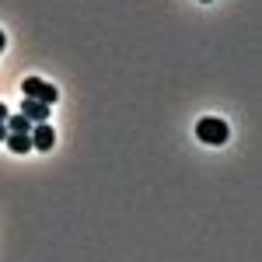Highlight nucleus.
<instances>
[{
	"label": "nucleus",
	"instance_id": "1",
	"mask_svg": "<svg viewBox=\"0 0 262 262\" xmlns=\"http://www.w3.org/2000/svg\"><path fill=\"white\" fill-rule=\"evenodd\" d=\"M21 95H25V98H35V101H46L49 108L60 98V91L49 81H42V77H25V81H21Z\"/></svg>",
	"mask_w": 262,
	"mask_h": 262
},
{
	"label": "nucleus",
	"instance_id": "2",
	"mask_svg": "<svg viewBox=\"0 0 262 262\" xmlns=\"http://www.w3.org/2000/svg\"><path fill=\"white\" fill-rule=\"evenodd\" d=\"M196 137L203 143H210V147H217V143L227 140V122L217 119V116H206V119L196 122Z\"/></svg>",
	"mask_w": 262,
	"mask_h": 262
},
{
	"label": "nucleus",
	"instance_id": "3",
	"mask_svg": "<svg viewBox=\"0 0 262 262\" xmlns=\"http://www.w3.org/2000/svg\"><path fill=\"white\" fill-rule=\"evenodd\" d=\"M28 140H32V150H53L56 133H53V126H49V122H35V126H32V133H28Z\"/></svg>",
	"mask_w": 262,
	"mask_h": 262
},
{
	"label": "nucleus",
	"instance_id": "4",
	"mask_svg": "<svg viewBox=\"0 0 262 262\" xmlns=\"http://www.w3.org/2000/svg\"><path fill=\"white\" fill-rule=\"evenodd\" d=\"M21 116L28 122H49V105L46 101H35V98H25L21 101Z\"/></svg>",
	"mask_w": 262,
	"mask_h": 262
},
{
	"label": "nucleus",
	"instance_id": "5",
	"mask_svg": "<svg viewBox=\"0 0 262 262\" xmlns=\"http://www.w3.org/2000/svg\"><path fill=\"white\" fill-rule=\"evenodd\" d=\"M4 126H7V133H25V137H28L35 122H28V119L18 112V116H7V122H4Z\"/></svg>",
	"mask_w": 262,
	"mask_h": 262
},
{
	"label": "nucleus",
	"instance_id": "6",
	"mask_svg": "<svg viewBox=\"0 0 262 262\" xmlns=\"http://www.w3.org/2000/svg\"><path fill=\"white\" fill-rule=\"evenodd\" d=\"M4 143H7L14 154H28V150H32V140H28L25 133H7V140H4Z\"/></svg>",
	"mask_w": 262,
	"mask_h": 262
},
{
	"label": "nucleus",
	"instance_id": "7",
	"mask_svg": "<svg viewBox=\"0 0 262 262\" xmlns=\"http://www.w3.org/2000/svg\"><path fill=\"white\" fill-rule=\"evenodd\" d=\"M7 116H11V112H7V105L0 101V122H7Z\"/></svg>",
	"mask_w": 262,
	"mask_h": 262
},
{
	"label": "nucleus",
	"instance_id": "8",
	"mask_svg": "<svg viewBox=\"0 0 262 262\" xmlns=\"http://www.w3.org/2000/svg\"><path fill=\"white\" fill-rule=\"evenodd\" d=\"M0 140H7V126L4 122H0Z\"/></svg>",
	"mask_w": 262,
	"mask_h": 262
},
{
	"label": "nucleus",
	"instance_id": "9",
	"mask_svg": "<svg viewBox=\"0 0 262 262\" xmlns=\"http://www.w3.org/2000/svg\"><path fill=\"white\" fill-rule=\"evenodd\" d=\"M4 46H7V39H4V32H0V53H4Z\"/></svg>",
	"mask_w": 262,
	"mask_h": 262
},
{
	"label": "nucleus",
	"instance_id": "10",
	"mask_svg": "<svg viewBox=\"0 0 262 262\" xmlns=\"http://www.w3.org/2000/svg\"><path fill=\"white\" fill-rule=\"evenodd\" d=\"M200 4H210V0H200Z\"/></svg>",
	"mask_w": 262,
	"mask_h": 262
}]
</instances>
